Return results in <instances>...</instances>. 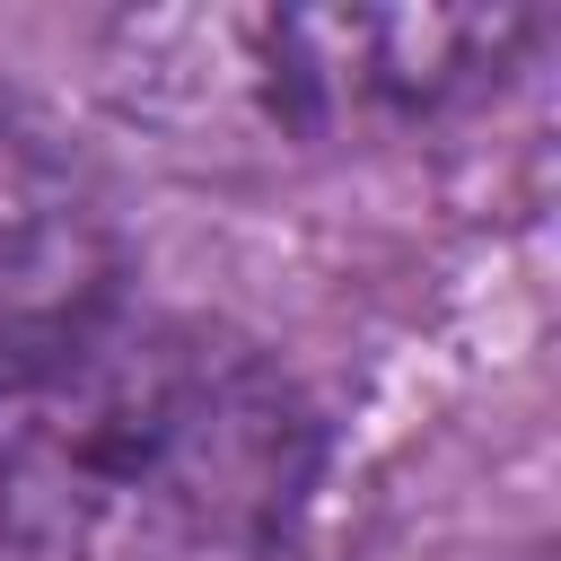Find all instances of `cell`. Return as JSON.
Instances as JSON below:
<instances>
[{"instance_id": "6da1fadb", "label": "cell", "mask_w": 561, "mask_h": 561, "mask_svg": "<svg viewBox=\"0 0 561 561\" xmlns=\"http://www.w3.org/2000/svg\"><path fill=\"white\" fill-rule=\"evenodd\" d=\"M307 482L316 412L228 324L105 307L0 377V561H263Z\"/></svg>"}, {"instance_id": "3957f363", "label": "cell", "mask_w": 561, "mask_h": 561, "mask_svg": "<svg viewBox=\"0 0 561 561\" xmlns=\"http://www.w3.org/2000/svg\"><path fill=\"white\" fill-rule=\"evenodd\" d=\"M114 307V202L96 167L0 105V377Z\"/></svg>"}, {"instance_id": "7a4b0ae2", "label": "cell", "mask_w": 561, "mask_h": 561, "mask_svg": "<svg viewBox=\"0 0 561 561\" xmlns=\"http://www.w3.org/2000/svg\"><path fill=\"white\" fill-rule=\"evenodd\" d=\"M535 18L517 9H210L131 18L114 35V88L140 123L202 149H280L359 131L377 114H430L482 88Z\"/></svg>"}]
</instances>
